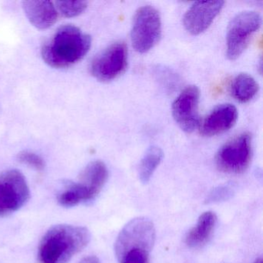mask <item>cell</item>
I'll return each instance as SVG.
<instances>
[{"instance_id":"cell-1","label":"cell","mask_w":263,"mask_h":263,"mask_svg":"<svg viewBox=\"0 0 263 263\" xmlns=\"http://www.w3.org/2000/svg\"><path fill=\"white\" fill-rule=\"evenodd\" d=\"M85 227L58 224L50 228L43 237L39 247L41 263H68L90 241Z\"/></svg>"},{"instance_id":"cell-2","label":"cell","mask_w":263,"mask_h":263,"mask_svg":"<svg viewBox=\"0 0 263 263\" xmlns=\"http://www.w3.org/2000/svg\"><path fill=\"white\" fill-rule=\"evenodd\" d=\"M91 47V37L72 25L61 27L53 38L44 44L41 55L46 64L54 68H64L84 58Z\"/></svg>"},{"instance_id":"cell-3","label":"cell","mask_w":263,"mask_h":263,"mask_svg":"<svg viewBox=\"0 0 263 263\" xmlns=\"http://www.w3.org/2000/svg\"><path fill=\"white\" fill-rule=\"evenodd\" d=\"M155 237V228L152 220L146 217L130 220L123 228L115 241V255L118 261L127 254H150Z\"/></svg>"},{"instance_id":"cell-4","label":"cell","mask_w":263,"mask_h":263,"mask_svg":"<svg viewBox=\"0 0 263 263\" xmlns=\"http://www.w3.org/2000/svg\"><path fill=\"white\" fill-rule=\"evenodd\" d=\"M161 36V21L159 12L152 6L138 9L132 25V45L136 51L146 53L155 47Z\"/></svg>"},{"instance_id":"cell-5","label":"cell","mask_w":263,"mask_h":263,"mask_svg":"<svg viewBox=\"0 0 263 263\" xmlns=\"http://www.w3.org/2000/svg\"><path fill=\"white\" fill-rule=\"evenodd\" d=\"M261 24V17L258 12H241L233 17L228 27L226 36V55L229 60L234 61L243 53Z\"/></svg>"},{"instance_id":"cell-6","label":"cell","mask_w":263,"mask_h":263,"mask_svg":"<svg viewBox=\"0 0 263 263\" xmlns=\"http://www.w3.org/2000/svg\"><path fill=\"white\" fill-rule=\"evenodd\" d=\"M252 155V137L249 133H243L226 143L218 150L215 161L222 172L241 173L249 167Z\"/></svg>"},{"instance_id":"cell-7","label":"cell","mask_w":263,"mask_h":263,"mask_svg":"<svg viewBox=\"0 0 263 263\" xmlns=\"http://www.w3.org/2000/svg\"><path fill=\"white\" fill-rule=\"evenodd\" d=\"M30 189L24 175L17 170L0 175V216L16 212L30 198Z\"/></svg>"},{"instance_id":"cell-8","label":"cell","mask_w":263,"mask_h":263,"mask_svg":"<svg viewBox=\"0 0 263 263\" xmlns=\"http://www.w3.org/2000/svg\"><path fill=\"white\" fill-rule=\"evenodd\" d=\"M127 65V48L125 43L116 42L109 46L93 60L90 72L96 79L108 81L125 70Z\"/></svg>"},{"instance_id":"cell-9","label":"cell","mask_w":263,"mask_h":263,"mask_svg":"<svg viewBox=\"0 0 263 263\" xmlns=\"http://www.w3.org/2000/svg\"><path fill=\"white\" fill-rule=\"evenodd\" d=\"M200 90L195 85L186 87L172 104V115L181 130L191 133L200 125Z\"/></svg>"},{"instance_id":"cell-10","label":"cell","mask_w":263,"mask_h":263,"mask_svg":"<svg viewBox=\"0 0 263 263\" xmlns=\"http://www.w3.org/2000/svg\"><path fill=\"white\" fill-rule=\"evenodd\" d=\"M224 4L221 0L194 3L183 17L186 30L193 35L204 32L218 16Z\"/></svg>"},{"instance_id":"cell-11","label":"cell","mask_w":263,"mask_h":263,"mask_svg":"<svg viewBox=\"0 0 263 263\" xmlns=\"http://www.w3.org/2000/svg\"><path fill=\"white\" fill-rule=\"evenodd\" d=\"M238 118V110L230 104L215 107L200 124V132L204 136L212 137L227 132L233 127Z\"/></svg>"},{"instance_id":"cell-12","label":"cell","mask_w":263,"mask_h":263,"mask_svg":"<svg viewBox=\"0 0 263 263\" xmlns=\"http://www.w3.org/2000/svg\"><path fill=\"white\" fill-rule=\"evenodd\" d=\"M23 9L30 24L39 30L50 28L58 21V10L50 1H24Z\"/></svg>"},{"instance_id":"cell-13","label":"cell","mask_w":263,"mask_h":263,"mask_svg":"<svg viewBox=\"0 0 263 263\" xmlns=\"http://www.w3.org/2000/svg\"><path fill=\"white\" fill-rule=\"evenodd\" d=\"M216 223L217 216L215 212L209 211L203 213L195 227L187 232L185 237L186 244L194 249L204 246L212 236Z\"/></svg>"},{"instance_id":"cell-14","label":"cell","mask_w":263,"mask_h":263,"mask_svg":"<svg viewBox=\"0 0 263 263\" xmlns=\"http://www.w3.org/2000/svg\"><path fill=\"white\" fill-rule=\"evenodd\" d=\"M107 166L101 161H95L89 163L82 171L79 183L85 186L95 198L107 182Z\"/></svg>"},{"instance_id":"cell-15","label":"cell","mask_w":263,"mask_h":263,"mask_svg":"<svg viewBox=\"0 0 263 263\" xmlns=\"http://www.w3.org/2000/svg\"><path fill=\"white\" fill-rule=\"evenodd\" d=\"M258 83L248 73H240L235 77L231 86L232 96L240 102L251 101L258 91Z\"/></svg>"},{"instance_id":"cell-16","label":"cell","mask_w":263,"mask_h":263,"mask_svg":"<svg viewBox=\"0 0 263 263\" xmlns=\"http://www.w3.org/2000/svg\"><path fill=\"white\" fill-rule=\"evenodd\" d=\"M95 199L90 191L81 183H70L58 195V202L70 208Z\"/></svg>"},{"instance_id":"cell-17","label":"cell","mask_w":263,"mask_h":263,"mask_svg":"<svg viewBox=\"0 0 263 263\" xmlns=\"http://www.w3.org/2000/svg\"><path fill=\"white\" fill-rule=\"evenodd\" d=\"M162 150L157 146H152L146 151L138 169L140 181L143 184H147L150 181L154 172L162 161Z\"/></svg>"},{"instance_id":"cell-18","label":"cell","mask_w":263,"mask_h":263,"mask_svg":"<svg viewBox=\"0 0 263 263\" xmlns=\"http://www.w3.org/2000/svg\"><path fill=\"white\" fill-rule=\"evenodd\" d=\"M56 4L60 13L67 18L79 16L87 7V3L84 1H60Z\"/></svg>"},{"instance_id":"cell-19","label":"cell","mask_w":263,"mask_h":263,"mask_svg":"<svg viewBox=\"0 0 263 263\" xmlns=\"http://www.w3.org/2000/svg\"><path fill=\"white\" fill-rule=\"evenodd\" d=\"M235 187L232 184H223L214 189L208 195L206 203H218L230 199L235 195Z\"/></svg>"},{"instance_id":"cell-20","label":"cell","mask_w":263,"mask_h":263,"mask_svg":"<svg viewBox=\"0 0 263 263\" xmlns=\"http://www.w3.org/2000/svg\"><path fill=\"white\" fill-rule=\"evenodd\" d=\"M18 160L21 162L33 167L37 171L44 170L45 162L44 159L36 154L30 152H22L18 155Z\"/></svg>"},{"instance_id":"cell-21","label":"cell","mask_w":263,"mask_h":263,"mask_svg":"<svg viewBox=\"0 0 263 263\" xmlns=\"http://www.w3.org/2000/svg\"><path fill=\"white\" fill-rule=\"evenodd\" d=\"M80 263H101L99 258L96 256H87L81 260Z\"/></svg>"},{"instance_id":"cell-22","label":"cell","mask_w":263,"mask_h":263,"mask_svg":"<svg viewBox=\"0 0 263 263\" xmlns=\"http://www.w3.org/2000/svg\"><path fill=\"white\" fill-rule=\"evenodd\" d=\"M254 263H263V261L261 258H258V259L255 260V261Z\"/></svg>"}]
</instances>
